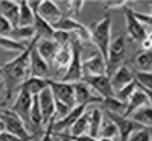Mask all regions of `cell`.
Listing matches in <instances>:
<instances>
[{
  "mask_svg": "<svg viewBox=\"0 0 152 141\" xmlns=\"http://www.w3.org/2000/svg\"><path fill=\"white\" fill-rule=\"evenodd\" d=\"M32 41L24 52L18 53L14 59L8 61L6 64H3V67H0V74H3L5 79L11 84H21L29 78V53Z\"/></svg>",
  "mask_w": 152,
  "mask_h": 141,
  "instance_id": "cell-1",
  "label": "cell"
},
{
  "mask_svg": "<svg viewBox=\"0 0 152 141\" xmlns=\"http://www.w3.org/2000/svg\"><path fill=\"white\" fill-rule=\"evenodd\" d=\"M111 26H113V21H111V15L105 14V17L94 23L93 26L88 29L90 31V43H93L97 49V52L100 53L105 61H107V53H108V47L111 43Z\"/></svg>",
  "mask_w": 152,
  "mask_h": 141,
  "instance_id": "cell-2",
  "label": "cell"
},
{
  "mask_svg": "<svg viewBox=\"0 0 152 141\" xmlns=\"http://www.w3.org/2000/svg\"><path fill=\"white\" fill-rule=\"evenodd\" d=\"M0 131H6L24 141H32V134L28 131V126L15 112L8 108L0 109Z\"/></svg>",
  "mask_w": 152,
  "mask_h": 141,
  "instance_id": "cell-3",
  "label": "cell"
},
{
  "mask_svg": "<svg viewBox=\"0 0 152 141\" xmlns=\"http://www.w3.org/2000/svg\"><path fill=\"white\" fill-rule=\"evenodd\" d=\"M70 44H72V61L59 79V82H67V84L79 82L84 78L82 76V61H81L82 44L79 41H72Z\"/></svg>",
  "mask_w": 152,
  "mask_h": 141,
  "instance_id": "cell-4",
  "label": "cell"
},
{
  "mask_svg": "<svg viewBox=\"0 0 152 141\" xmlns=\"http://www.w3.org/2000/svg\"><path fill=\"white\" fill-rule=\"evenodd\" d=\"M126 55V41L125 36L119 35L114 40H111L110 47H108V53H107V76H111L116 71L125 59Z\"/></svg>",
  "mask_w": 152,
  "mask_h": 141,
  "instance_id": "cell-5",
  "label": "cell"
},
{
  "mask_svg": "<svg viewBox=\"0 0 152 141\" xmlns=\"http://www.w3.org/2000/svg\"><path fill=\"white\" fill-rule=\"evenodd\" d=\"M123 14H125V23H126V32H128V36L129 40L134 41V43H138L140 44L146 36H149V31L146 29L145 24H142L138 21L134 14H132V9L131 8H123Z\"/></svg>",
  "mask_w": 152,
  "mask_h": 141,
  "instance_id": "cell-6",
  "label": "cell"
},
{
  "mask_svg": "<svg viewBox=\"0 0 152 141\" xmlns=\"http://www.w3.org/2000/svg\"><path fill=\"white\" fill-rule=\"evenodd\" d=\"M47 85H49V88H50V91H52L55 100L62 102V103L67 105L69 108H75V106H76L73 84L59 82V81L56 82V81H50V79H47Z\"/></svg>",
  "mask_w": 152,
  "mask_h": 141,
  "instance_id": "cell-7",
  "label": "cell"
},
{
  "mask_svg": "<svg viewBox=\"0 0 152 141\" xmlns=\"http://www.w3.org/2000/svg\"><path fill=\"white\" fill-rule=\"evenodd\" d=\"M151 91L149 89H145L143 86H140L137 84V88L134 89V93L131 94V97L128 99V102L125 103V111H123V117H129V115L137 111L138 108H143V106H148L151 105Z\"/></svg>",
  "mask_w": 152,
  "mask_h": 141,
  "instance_id": "cell-8",
  "label": "cell"
},
{
  "mask_svg": "<svg viewBox=\"0 0 152 141\" xmlns=\"http://www.w3.org/2000/svg\"><path fill=\"white\" fill-rule=\"evenodd\" d=\"M107 115L114 121L117 127V132H119V138L120 141H126L135 131H140L143 129L145 126L135 123L132 118H128V117H123L120 114H114V112H107Z\"/></svg>",
  "mask_w": 152,
  "mask_h": 141,
  "instance_id": "cell-9",
  "label": "cell"
},
{
  "mask_svg": "<svg viewBox=\"0 0 152 141\" xmlns=\"http://www.w3.org/2000/svg\"><path fill=\"white\" fill-rule=\"evenodd\" d=\"M37 40L38 36L34 38L32 46H31V53H29V76H35V78H43L46 79V76L50 71L49 64L40 56V53L37 52Z\"/></svg>",
  "mask_w": 152,
  "mask_h": 141,
  "instance_id": "cell-10",
  "label": "cell"
},
{
  "mask_svg": "<svg viewBox=\"0 0 152 141\" xmlns=\"http://www.w3.org/2000/svg\"><path fill=\"white\" fill-rule=\"evenodd\" d=\"M87 108H88L87 105H76L75 108L70 109V112L66 115L64 118L53 120V123H52V134L53 135H56V134H67L69 129L72 127V124L87 111Z\"/></svg>",
  "mask_w": 152,
  "mask_h": 141,
  "instance_id": "cell-11",
  "label": "cell"
},
{
  "mask_svg": "<svg viewBox=\"0 0 152 141\" xmlns=\"http://www.w3.org/2000/svg\"><path fill=\"white\" fill-rule=\"evenodd\" d=\"M73 89H75V100L76 105H91V103H102V97L96 91L88 86L84 81L73 82Z\"/></svg>",
  "mask_w": 152,
  "mask_h": 141,
  "instance_id": "cell-12",
  "label": "cell"
},
{
  "mask_svg": "<svg viewBox=\"0 0 152 141\" xmlns=\"http://www.w3.org/2000/svg\"><path fill=\"white\" fill-rule=\"evenodd\" d=\"M93 91H96L102 99L113 97L114 96V89L110 81V76L107 74H100V76H91V78H84L82 79Z\"/></svg>",
  "mask_w": 152,
  "mask_h": 141,
  "instance_id": "cell-13",
  "label": "cell"
},
{
  "mask_svg": "<svg viewBox=\"0 0 152 141\" xmlns=\"http://www.w3.org/2000/svg\"><path fill=\"white\" fill-rule=\"evenodd\" d=\"M100 74H107V62L100 56L99 52H96L90 58L82 61V76L84 78H91V76H100Z\"/></svg>",
  "mask_w": 152,
  "mask_h": 141,
  "instance_id": "cell-14",
  "label": "cell"
},
{
  "mask_svg": "<svg viewBox=\"0 0 152 141\" xmlns=\"http://www.w3.org/2000/svg\"><path fill=\"white\" fill-rule=\"evenodd\" d=\"M37 99H38V105H40V109L43 114V124H47L52 118H55L53 117L55 115V99H53V94L50 91L49 85L37 96Z\"/></svg>",
  "mask_w": 152,
  "mask_h": 141,
  "instance_id": "cell-15",
  "label": "cell"
},
{
  "mask_svg": "<svg viewBox=\"0 0 152 141\" xmlns=\"http://www.w3.org/2000/svg\"><path fill=\"white\" fill-rule=\"evenodd\" d=\"M31 106H32V96L28 94V93H24V91H21V89H18V93H17L14 102H12L11 111L15 112L24 123H28L29 121Z\"/></svg>",
  "mask_w": 152,
  "mask_h": 141,
  "instance_id": "cell-16",
  "label": "cell"
},
{
  "mask_svg": "<svg viewBox=\"0 0 152 141\" xmlns=\"http://www.w3.org/2000/svg\"><path fill=\"white\" fill-rule=\"evenodd\" d=\"M37 52L40 53V56L49 64V67L53 64V59L56 56V52L59 50V44L55 43L53 40H44V38H38L37 40Z\"/></svg>",
  "mask_w": 152,
  "mask_h": 141,
  "instance_id": "cell-17",
  "label": "cell"
},
{
  "mask_svg": "<svg viewBox=\"0 0 152 141\" xmlns=\"http://www.w3.org/2000/svg\"><path fill=\"white\" fill-rule=\"evenodd\" d=\"M37 15H40L43 20H46L50 24H55L62 15H61V11L58 9L56 3L52 2V0H41L40 8H38Z\"/></svg>",
  "mask_w": 152,
  "mask_h": 141,
  "instance_id": "cell-18",
  "label": "cell"
},
{
  "mask_svg": "<svg viewBox=\"0 0 152 141\" xmlns=\"http://www.w3.org/2000/svg\"><path fill=\"white\" fill-rule=\"evenodd\" d=\"M110 81H111L113 89H114V91H117V89L123 88L125 85L131 84V82L135 81V79H134L132 70H129L126 65H120L116 71L110 76Z\"/></svg>",
  "mask_w": 152,
  "mask_h": 141,
  "instance_id": "cell-19",
  "label": "cell"
},
{
  "mask_svg": "<svg viewBox=\"0 0 152 141\" xmlns=\"http://www.w3.org/2000/svg\"><path fill=\"white\" fill-rule=\"evenodd\" d=\"M18 12H20V6L18 2L14 0H0V15L5 17L12 28H17L18 24Z\"/></svg>",
  "mask_w": 152,
  "mask_h": 141,
  "instance_id": "cell-20",
  "label": "cell"
},
{
  "mask_svg": "<svg viewBox=\"0 0 152 141\" xmlns=\"http://www.w3.org/2000/svg\"><path fill=\"white\" fill-rule=\"evenodd\" d=\"M44 88H47V79H43V78H35V76H29L26 81H23L18 86V89L21 91L31 94L32 97L34 96H38Z\"/></svg>",
  "mask_w": 152,
  "mask_h": 141,
  "instance_id": "cell-21",
  "label": "cell"
},
{
  "mask_svg": "<svg viewBox=\"0 0 152 141\" xmlns=\"http://www.w3.org/2000/svg\"><path fill=\"white\" fill-rule=\"evenodd\" d=\"M72 43V41H70ZM72 61V44H67V46H61L59 50L56 52V56L53 59V64L52 65L56 67L58 70H61L62 73L66 71V68L69 67V64ZM61 73V76H62Z\"/></svg>",
  "mask_w": 152,
  "mask_h": 141,
  "instance_id": "cell-22",
  "label": "cell"
},
{
  "mask_svg": "<svg viewBox=\"0 0 152 141\" xmlns=\"http://www.w3.org/2000/svg\"><path fill=\"white\" fill-rule=\"evenodd\" d=\"M34 31H35V35L38 38H44V40H52L53 38V33H55V29L50 23H47L46 20H43L40 15H34Z\"/></svg>",
  "mask_w": 152,
  "mask_h": 141,
  "instance_id": "cell-23",
  "label": "cell"
},
{
  "mask_svg": "<svg viewBox=\"0 0 152 141\" xmlns=\"http://www.w3.org/2000/svg\"><path fill=\"white\" fill-rule=\"evenodd\" d=\"M8 36L11 40H15V41H20V43H31L37 35H35L34 26H29V28H18L17 26V28L11 29Z\"/></svg>",
  "mask_w": 152,
  "mask_h": 141,
  "instance_id": "cell-24",
  "label": "cell"
},
{
  "mask_svg": "<svg viewBox=\"0 0 152 141\" xmlns=\"http://www.w3.org/2000/svg\"><path fill=\"white\" fill-rule=\"evenodd\" d=\"M88 117H90V111H85L81 117L76 120L72 127L69 129L70 137H81V135H88Z\"/></svg>",
  "mask_w": 152,
  "mask_h": 141,
  "instance_id": "cell-25",
  "label": "cell"
},
{
  "mask_svg": "<svg viewBox=\"0 0 152 141\" xmlns=\"http://www.w3.org/2000/svg\"><path fill=\"white\" fill-rule=\"evenodd\" d=\"M18 6H20V12H18V28H29V26H34V12L32 9L29 8L26 0H21L18 2Z\"/></svg>",
  "mask_w": 152,
  "mask_h": 141,
  "instance_id": "cell-26",
  "label": "cell"
},
{
  "mask_svg": "<svg viewBox=\"0 0 152 141\" xmlns=\"http://www.w3.org/2000/svg\"><path fill=\"white\" fill-rule=\"evenodd\" d=\"M102 118H104V114L99 108H94L90 111V117H88V135L90 137L93 138L99 137V127H100V123H102Z\"/></svg>",
  "mask_w": 152,
  "mask_h": 141,
  "instance_id": "cell-27",
  "label": "cell"
},
{
  "mask_svg": "<svg viewBox=\"0 0 152 141\" xmlns=\"http://www.w3.org/2000/svg\"><path fill=\"white\" fill-rule=\"evenodd\" d=\"M116 137H119L117 127L114 124V121L107 115V118H102V123H100L99 127V137L97 138H107V140H114Z\"/></svg>",
  "mask_w": 152,
  "mask_h": 141,
  "instance_id": "cell-28",
  "label": "cell"
},
{
  "mask_svg": "<svg viewBox=\"0 0 152 141\" xmlns=\"http://www.w3.org/2000/svg\"><path fill=\"white\" fill-rule=\"evenodd\" d=\"M132 120L138 124H142L145 127H151L152 126V111H151V105L138 108L137 111H134L132 114Z\"/></svg>",
  "mask_w": 152,
  "mask_h": 141,
  "instance_id": "cell-29",
  "label": "cell"
},
{
  "mask_svg": "<svg viewBox=\"0 0 152 141\" xmlns=\"http://www.w3.org/2000/svg\"><path fill=\"white\" fill-rule=\"evenodd\" d=\"M29 43H20L15 40H11L9 36H0V49L6 50V52H24L28 49Z\"/></svg>",
  "mask_w": 152,
  "mask_h": 141,
  "instance_id": "cell-30",
  "label": "cell"
},
{
  "mask_svg": "<svg viewBox=\"0 0 152 141\" xmlns=\"http://www.w3.org/2000/svg\"><path fill=\"white\" fill-rule=\"evenodd\" d=\"M134 65L137 71H151L152 68V56L151 50H143L134 58Z\"/></svg>",
  "mask_w": 152,
  "mask_h": 141,
  "instance_id": "cell-31",
  "label": "cell"
},
{
  "mask_svg": "<svg viewBox=\"0 0 152 141\" xmlns=\"http://www.w3.org/2000/svg\"><path fill=\"white\" fill-rule=\"evenodd\" d=\"M102 105L107 109V112H114V114H123L125 111V103H122L120 100H117L116 97H107L102 100Z\"/></svg>",
  "mask_w": 152,
  "mask_h": 141,
  "instance_id": "cell-32",
  "label": "cell"
},
{
  "mask_svg": "<svg viewBox=\"0 0 152 141\" xmlns=\"http://www.w3.org/2000/svg\"><path fill=\"white\" fill-rule=\"evenodd\" d=\"M29 121L34 126H43V114L38 105V99L37 96L32 97V106H31V112H29Z\"/></svg>",
  "mask_w": 152,
  "mask_h": 141,
  "instance_id": "cell-33",
  "label": "cell"
},
{
  "mask_svg": "<svg viewBox=\"0 0 152 141\" xmlns=\"http://www.w3.org/2000/svg\"><path fill=\"white\" fill-rule=\"evenodd\" d=\"M135 88H137V82L132 81L131 84L125 85L123 88L117 89V91H114V97H116L117 100H120L122 103H126V102H128V99L131 97V94L134 93V89H135Z\"/></svg>",
  "mask_w": 152,
  "mask_h": 141,
  "instance_id": "cell-34",
  "label": "cell"
},
{
  "mask_svg": "<svg viewBox=\"0 0 152 141\" xmlns=\"http://www.w3.org/2000/svg\"><path fill=\"white\" fill-rule=\"evenodd\" d=\"M132 74H134V79L138 85L151 91V86H152V73L151 71H137V70H134Z\"/></svg>",
  "mask_w": 152,
  "mask_h": 141,
  "instance_id": "cell-35",
  "label": "cell"
},
{
  "mask_svg": "<svg viewBox=\"0 0 152 141\" xmlns=\"http://www.w3.org/2000/svg\"><path fill=\"white\" fill-rule=\"evenodd\" d=\"M151 127H143L140 131H135L126 141H151Z\"/></svg>",
  "mask_w": 152,
  "mask_h": 141,
  "instance_id": "cell-36",
  "label": "cell"
},
{
  "mask_svg": "<svg viewBox=\"0 0 152 141\" xmlns=\"http://www.w3.org/2000/svg\"><path fill=\"white\" fill-rule=\"evenodd\" d=\"M52 40H53L55 43H58L59 46H67V44H70V41H72V35L67 33V32H62V31H55Z\"/></svg>",
  "mask_w": 152,
  "mask_h": 141,
  "instance_id": "cell-37",
  "label": "cell"
},
{
  "mask_svg": "<svg viewBox=\"0 0 152 141\" xmlns=\"http://www.w3.org/2000/svg\"><path fill=\"white\" fill-rule=\"evenodd\" d=\"M84 5H85V3L81 2V0H78V2H70V15H69V17H72L73 20H78V17H79V14H81Z\"/></svg>",
  "mask_w": 152,
  "mask_h": 141,
  "instance_id": "cell-38",
  "label": "cell"
},
{
  "mask_svg": "<svg viewBox=\"0 0 152 141\" xmlns=\"http://www.w3.org/2000/svg\"><path fill=\"white\" fill-rule=\"evenodd\" d=\"M11 29H12L11 23L5 17L0 15V36H8V33L11 32Z\"/></svg>",
  "mask_w": 152,
  "mask_h": 141,
  "instance_id": "cell-39",
  "label": "cell"
},
{
  "mask_svg": "<svg viewBox=\"0 0 152 141\" xmlns=\"http://www.w3.org/2000/svg\"><path fill=\"white\" fill-rule=\"evenodd\" d=\"M132 14L142 24H145V26H151V23H152L151 14H142V12H135V11H132Z\"/></svg>",
  "mask_w": 152,
  "mask_h": 141,
  "instance_id": "cell-40",
  "label": "cell"
},
{
  "mask_svg": "<svg viewBox=\"0 0 152 141\" xmlns=\"http://www.w3.org/2000/svg\"><path fill=\"white\" fill-rule=\"evenodd\" d=\"M129 5H132V3H129V2H108V3H105V9H123V8H128Z\"/></svg>",
  "mask_w": 152,
  "mask_h": 141,
  "instance_id": "cell-41",
  "label": "cell"
},
{
  "mask_svg": "<svg viewBox=\"0 0 152 141\" xmlns=\"http://www.w3.org/2000/svg\"><path fill=\"white\" fill-rule=\"evenodd\" d=\"M0 141H24V140L12 135V134H9L6 131H0Z\"/></svg>",
  "mask_w": 152,
  "mask_h": 141,
  "instance_id": "cell-42",
  "label": "cell"
},
{
  "mask_svg": "<svg viewBox=\"0 0 152 141\" xmlns=\"http://www.w3.org/2000/svg\"><path fill=\"white\" fill-rule=\"evenodd\" d=\"M40 3H41V0H35V2H28V5H29V8L32 9V12H34V15L38 12V8H40Z\"/></svg>",
  "mask_w": 152,
  "mask_h": 141,
  "instance_id": "cell-43",
  "label": "cell"
},
{
  "mask_svg": "<svg viewBox=\"0 0 152 141\" xmlns=\"http://www.w3.org/2000/svg\"><path fill=\"white\" fill-rule=\"evenodd\" d=\"M151 44H152V43H151V35H149V36H146L145 40L140 43V46H142V49H143V50H151Z\"/></svg>",
  "mask_w": 152,
  "mask_h": 141,
  "instance_id": "cell-44",
  "label": "cell"
},
{
  "mask_svg": "<svg viewBox=\"0 0 152 141\" xmlns=\"http://www.w3.org/2000/svg\"><path fill=\"white\" fill-rule=\"evenodd\" d=\"M56 137L59 138V141H75L69 134H56Z\"/></svg>",
  "mask_w": 152,
  "mask_h": 141,
  "instance_id": "cell-45",
  "label": "cell"
},
{
  "mask_svg": "<svg viewBox=\"0 0 152 141\" xmlns=\"http://www.w3.org/2000/svg\"><path fill=\"white\" fill-rule=\"evenodd\" d=\"M5 89H6V82L5 81H0V96L5 93Z\"/></svg>",
  "mask_w": 152,
  "mask_h": 141,
  "instance_id": "cell-46",
  "label": "cell"
},
{
  "mask_svg": "<svg viewBox=\"0 0 152 141\" xmlns=\"http://www.w3.org/2000/svg\"><path fill=\"white\" fill-rule=\"evenodd\" d=\"M50 141H59V138H58L56 135H53V134H52V140H50Z\"/></svg>",
  "mask_w": 152,
  "mask_h": 141,
  "instance_id": "cell-47",
  "label": "cell"
},
{
  "mask_svg": "<svg viewBox=\"0 0 152 141\" xmlns=\"http://www.w3.org/2000/svg\"><path fill=\"white\" fill-rule=\"evenodd\" d=\"M3 108H6V103L5 102H0V109H3Z\"/></svg>",
  "mask_w": 152,
  "mask_h": 141,
  "instance_id": "cell-48",
  "label": "cell"
}]
</instances>
